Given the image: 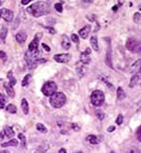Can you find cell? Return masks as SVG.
Listing matches in <instances>:
<instances>
[{
  "instance_id": "cell-19",
  "label": "cell",
  "mask_w": 141,
  "mask_h": 153,
  "mask_svg": "<svg viewBox=\"0 0 141 153\" xmlns=\"http://www.w3.org/2000/svg\"><path fill=\"white\" fill-rule=\"evenodd\" d=\"M90 44L92 45V47L95 51H98L99 50V45H98V39L96 36H93L92 38L90 39Z\"/></svg>"
},
{
  "instance_id": "cell-50",
  "label": "cell",
  "mask_w": 141,
  "mask_h": 153,
  "mask_svg": "<svg viewBox=\"0 0 141 153\" xmlns=\"http://www.w3.org/2000/svg\"><path fill=\"white\" fill-rule=\"evenodd\" d=\"M0 81H1V78H0Z\"/></svg>"
},
{
  "instance_id": "cell-5",
  "label": "cell",
  "mask_w": 141,
  "mask_h": 153,
  "mask_svg": "<svg viewBox=\"0 0 141 153\" xmlns=\"http://www.w3.org/2000/svg\"><path fill=\"white\" fill-rule=\"evenodd\" d=\"M126 46H127L128 50H130L132 52H138L141 49V42L139 41H137V39H129L127 42Z\"/></svg>"
},
{
  "instance_id": "cell-38",
  "label": "cell",
  "mask_w": 141,
  "mask_h": 153,
  "mask_svg": "<svg viewBox=\"0 0 141 153\" xmlns=\"http://www.w3.org/2000/svg\"><path fill=\"white\" fill-rule=\"evenodd\" d=\"M45 28H47V29L48 30V31H50V34H55V33H56V32H55V30H54L53 28H51V27H45Z\"/></svg>"
},
{
  "instance_id": "cell-22",
  "label": "cell",
  "mask_w": 141,
  "mask_h": 153,
  "mask_svg": "<svg viewBox=\"0 0 141 153\" xmlns=\"http://www.w3.org/2000/svg\"><path fill=\"white\" fill-rule=\"evenodd\" d=\"M126 97V94H125V92L123 91V89L119 87L117 89V98L119 100H123V99Z\"/></svg>"
},
{
  "instance_id": "cell-31",
  "label": "cell",
  "mask_w": 141,
  "mask_h": 153,
  "mask_svg": "<svg viewBox=\"0 0 141 153\" xmlns=\"http://www.w3.org/2000/svg\"><path fill=\"white\" fill-rule=\"evenodd\" d=\"M71 39L74 42H75V44H78V42H79V39H78V36L75 35V34H73V35L71 36Z\"/></svg>"
},
{
  "instance_id": "cell-41",
  "label": "cell",
  "mask_w": 141,
  "mask_h": 153,
  "mask_svg": "<svg viewBox=\"0 0 141 153\" xmlns=\"http://www.w3.org/2000/svg\"><path fill=\"white\" fill-rule=\"evenodd\" d=\"M4 105H5V102L2 101V100H0V109H3V108H4Z\"/></svg>"
},
{
  "instance_id": "cell-20",
  "label": "cell",
  "mask_w": 141,
  "mask_h": 153,
  "mask_svg": "<svg viewBox=\"0 0 141 153\" xmlns=\"http://www.w3.org/2000/svg\"><path fill=\"white\" fill-rule=\"evenodd\" d=\"M7 77L9 78V83H10V85H12L13 87L17 84V79H16L14 77V75H13V71H10L8 72V74H7Z\"/></svg>"
},
{
  "instance_id": "cell-24",
  "label": "cell",
  "mask_w": 141,
  "mask_h": 153,
  "mask_svg": "<svg viewBox=\"0 0 141 153\" xmlns=\"http://www.w3.org/2000/svg\"><path fill=\"white\" fill-rule=\"evenodd\" d=\"M139 79V75L138 74H135L132 76V78L130 79V88H133L134 86H135V84L137 83V81H138Z\"/></svg>"
},
{
  "instance_id": "cell-8",
  "label": "cell",
  "mask_w": 141,
  "mask_h": 153,
  "mask_svg": "<svg viewBox=\"0 0 141 153\" xmlns=\"http://www.w3.org/2000/svg\"><path fill=\"white\" fill-rule=\"evenodd\" d=\"M90 53H91L90 48H87L84 52L81 53V55H80V62L82 63L83 65H89L90 64V62H91Z\"/></svg>"
},
{
  "instance_id": "cell-46",
  "label": "cell",
  "mask_w": 141,
  "mask_h": 153,
  "mask_svg": "<svg viewBox=\"0 0 141 153\" xmlns=\"http://www.w3.org/2000/svg\"><path fill=\"white\" fill-rule=\"evenodd\" d=\"M138 9H139V10H141V5H139V6H138Z\"/></svg>"
},
{
  "instance_id": "cell-34",
  "label": "cell",
  "mask_w": 141,
  "mask_h": 153,
  "mask_svg": "<svg viewBox=\"0 0 141 153\" xmlns=\"http://www.w3.org/2000/svg\"><path fill=\"white\" fill-rule=\"evenodd\" d=\"M137 139H138V141L141 142V126L138 128V130H137Z\"/></svg>"
},
{
  "instance_id": "cell-15",
  "label": "cell",
  "mask_w": 141,
  "mask_h": 153,
  "mask_svg": "<svg viewBox=\"0 0 141 153\" xmlns=\"http://www.w3.org/2000/svg\"><path fill=\"white\" fill-rule=\"evenodd\" d=\"M3 134H4V136H6L7 138H12L15 136V132L13 130L12 127H10V126H5L4 130H3Z\"/></svg>"
},
{
  "instance_id": "cell-21",
  "label": "cell",
  "mask_w": 141,
  "mask_h": 153,
  "mask_svg": "<svg viewBox=\"0 0 141 153\" xmlns=\"http://www.w3.org/2000/svg\"><path fill=\"white\" fill-rule=\"evenodd\" d=\"M31 77H32L31 74H27V75L24 76L23 80H22V82H21V86H22V87H27V86L29 85V83H30Z\"/></svg>"
},
{
  "instance_id": "cell-23",
  "label": "cell",
  "mask_w": 141,
  "mask_h": 153,
  "mask_svg": "<svg viewBox=\"0 0 141 153\" xmlns=\"http://www.w3.org/2000/svg\"><path fill=\"white\" fill-rule=\"evenodd\" d=\"M7 34H8V29H7V27H5L4 26V27L1 28V31H0V39H1L3 42L5 41Z\"/></svg>"
},
{
  "instance_id": "cell-32",
  "label": "cell",
  "mask_w": 141,
  "mask_h": 153,
  "mask_svg": "<svg viewBox=\"0 0 141 153\" xmlns=\"http://www.w3.org/2000/svg\"><path fill=\"white\" fill-rule=\"evenodd\" d=\"M140 16H141V15L139 14V13H135V14H134V16H133L134 22H138L139 19H140Z\"/></svg>"
},
{
  "instance_id": "cell-36",
  "label": "cell",
  "mask_w": 141,
  "mask_h": 153,
  "mask_svg": "<svg viewBox=\"0 0 141 153\" xmlns=\"http://www.w3.org/2000/svg\"><path fill=\"white\" fill-rule=\"evenodd\" d=\"M42 46H43V47H44V49H45V51H47V52H50V46H48V45H47V44H42Z\"/></svg>"
},
{
  "instance_id": "cell-27",
  "label": "cell",
  "mask_w": 141,
  "mask_h": 153,
  "mask_svg": "<svg viewBox=\"0 0 141 153\" xmlns=\"http://www.w3.org/2000/svg\"><path fill=\"white\" fill-rule=\"evenodd\" d=\"M6 110H7L10 114H16V113H17V107H16L14 104H9Z\"/></svg>"
},
{
  "instance_id": "cell-18",
  "label": "cell",
  "mask_w": 141,
  "mask_h": 153,
  "mask_svg": "<svg viewBox=\"0 0 141 153\" xmlns=\"http://www.w3.org/2000/svg\"><path fill=\"white\" fill-rule=\"evenodd\" d=\"M21 109H22V112L24 113V115H27L29 113V105L25 98H22L21 100Z\"/></svg>"
},
{
  "instance_id": "cell-25",
  "label": "cell",
  "mask_w": 141,
  "mask_h": 153,
  "mask_svg": "<svg viewBox=\"0 0 141 153\" xmlns=\"http://www.w3.org/2000/svg\"><path fill=\"white\" fill-rule=\"evenodd\" d=\"M18 137L19 139V141H21V147H24V146L26 145V138H25V136L22 134V133H19Z\"/></svg>"
},
{
  "instance_id": "cell-3",
  "label": "cell",
  "mask_w": 141,
  "mask_h": 153,
  "mask_svg": "<svg viewBox=\"0 0 141 153\" xmlns=\"http://www.w3.org/2000/svg\"><path fill=\"white\" fill-rule=\"evenodd\" d=\"M91 102L94 106L100 107L104 102V94L101 91H99V90L94 91L91 94Z\"/></svg>"
},
{
  "instance_id": "cell-13",
  "label": "cell",
  "mask_w": 141,
  "mask_h": 153,
  "mask_svg": "<svg viewBox=\"0 0 141 153\" xmlns=\"http://www.w3.org/2000/svg\"><path fill=\"white\" fill-rule=\"evenodd\" d=\"M4 88L7 92V94L10 96V97H14L15 96V91L13 89V86L10 85V83H4Z\"/></svg>"
},
{
  "instance_id": "cell-29",
  "label": "cell",
  "mask_w": 141,
  "mask_h": 153,
  "mask_svg": "<svg viewBox=\"0 0 141 153\" xmlns=\"http://www.w3.org/2000/svg\"><path fill=\"white\" fill-rule=\"evenodd\" d=\"M54 8L58 13L63 12V6H62V3H56V4L54 5Z\"/></svg>"
},
{
  "instance_id": "cell-35",
  "label": "cell",
  "mask_w": 141,
  "mask_h": 153,
  "mask_svg": "<svg viewBox=\"0 0 141 153\" xmlns=\"http://www.w3.org/2000/svg\"><path fill=\"white\" fill-rule=\"evenodd\" d=\"M141 64V60H137V61L135 62V63H134V64L132 66V69H133L134 68H136V66H139Z\"/></svg>"
},
{
  "instance_id": "cell-45",
  "label": "cell",
  "mask_w": 141,
  "mask_h": 153,
  "mask_svg": "<svg viewBox=\"0 0 141 153\" xmlns=\"http://www.w3.org/2000/svg\"><path fill=\"white\" fill-rule=\"evenodd\" d=\"M84 2H87V3H91V2H93V0H83Z\"/></svg>"
},
{
  "instance_id": "cell-9",
  "label": "cell",
  "mask_w": 141,
  "mask_h": 153,
  "mask_svg": "<svg viewBox=\"0 0 141 153\" xmlns=\"http://www.w3.org/2000/svg\"><path fill=\"white\" fill-rule=\"evenodd\" d=\"M1 16L4 18L5 21L10 22L13 20V18H14V13L10 10L7 9H2L1 10Z\"/></svg>"
},
{
  "instance_id": "cell-1",
  "label": "cell",
  "mask_w": 141,
  "mask_h": 153,
  "mask_svg": "<svg viewBox=\"0 0 141 153\" xmlns=\"http://www.w3.org/2000/svg\"><path fill=\"white\" fill-rule=\"evenodd\" d=\"M48 11V4L45 2H37L29 6L27 8V12L30 15L34 16L35 18H39L45 15Z\"/></svg>"
},
{
  "instance_id": "cell-10",
  "label": "cell",
  "mask_w": 141,
  "mask_h": 153,
  "mask_svg": "<svg viewBox=\"0 0 141 153\" xmlns=\"http://www.w3.org/2000/svg\"><path fill=\"white\" fill-rule=\"evenodd\" d=\"M91 31V27L90 25H86L84 26L83 28H81L79 30V32H78V34H79V36L81 37L82 39H86L88 36H89V33Z\"/></svg>"
},
{
  "instance_id": "cell-42",
  "label": "cell",
  "mask_w": 141,
  "mask_h": 153,
  "mask_svg": "<svg viewBox=\"0 0 141 153\" xmlns=\"http://www.w3.org/2000/svg\"><path fill=\"white\" fill-rule=\"evenodd\" d=\"M0 100H2V101H4V102H6V98L3 96L2 94H0Z\"/></svg>"
},
{
  "instance_id": "cell-2",
  "label": "cell",
  "mask_w": 141,
  "mask_h": 153,
  "mask_svg": "<svg viewBox=\"0 0 141 153\" xmlns=\"http://www.w3.org/2000/svg\"><path fill=\"white\" fill-rule=\"evenodd\" d=\"M66 95H65L63 92H55L53 94L50 95V103L52 107L54 108H61L63 107L66 103Z\"/></svg>"
},
{
  "instance_id": "cell-49",
  "label": "cell",
  "mask_w": 141,
  "mask_h": 153,
  "mask_svg": "<svg viewBox=\"0 0 141 153\" xmlns=\"http://www.w3.org/2000/svg\"><path fill=\"white\" fill-rule=\"evenodd\" d=\"M1 5H2V2H1V1H0V6H1Z\"/></svg>"
},
{
  "instance_id": "cell-14",
  "label": "cell",
  "mask_w": 141,
  "mask_h": 153,
  "mask_svg": "<svg viewBox=\"0 0 141 153\" xmlns=\"http://www.w3.org/2000/svg\"><path fill=\"white\" fill-rule=\"evenodd\" d=\"M111 47L109 46L108 47V50H107V52H106V65L109 66V68H113V65H112V59H111Z\"/></svg>"
},
{
  "instance_id": "cell-47",
  "label": "cell",
  "mask_w": 141,
  "mask_h": 153,
  "mask_svg": "<svg viewBox=\"0 0 141 153\" xmlns=\"http://www.w3.org/2000/svg\"><path fill=\"white\" fill-rule=\"evenodd\" d=\"M0 18H1V10H0Z\"/></svg>"
},
{
  "instance_id": "cell-44",
  "label": "cell",
  "mask_w": 141,
  "mask_h": 153,
  "mask_svg": "<svg viewBox=\"0 0 141 153\" xmlns=\"http://www.w3.org/2000/svg\"><path fill=\"white\" fill-rule=\"evenodd\" d=\"M117 8H118V7H117V6H114V7L112 8V10H113V11H114V12H116V11H117V10H118Z\"/></svg>"
},
{
  "instance_id": "cell-30",
  "label": "cell",
  "mask_w": 141,
  "mask_h": 153,
  "mask_svg": "<svg viewBox=\"0 0 141 153\" xmlns=\"http://www.w3.org/2000/svg\"><path fill=\"white\" fill-rule=\"evenodd\" d=\"M123 121H124V118H123V116L122 115H119L117 117V118H116V123L118 124V125H121L123 123Z\"/></svg>"
},
{
  "instance_id": "cell-33",
  "label": "cell",
  "mask_w": 141,
  "mask_h": 153,
  "mask_svg": "<svg viewBox=\"0 0 141 153\" xmlns=\"http://www.w3.org/2000/svg\"><path fill=\"white\" fill-rule=\"evenodd\" d=\"M72 128H73L74 131H79V130H80V127H79V126H78L77 124H75V123L72 124Z\"/></svg>"
},
{
  "instance_id": "cell-26",
  "label": "cell",
  "mask_w": 141,
  "mask_h": 153,
  "mask_svg": "<svg viewBox=\"0 0 141 153\" xmlns=\"http://www.w3.org/2000/svg\"><path fill=\"white\" fill-rule=\"evenodd\" d=\"M36 128H37V130L39 132H42V133H47V127H45V126L43 123H37V125H36Z\"/></svg>"
},
{
  "instance_id": "cell-43",
  "label": "cell",
  "mask_w": 141,
  "mask_h": 153,
  "mask_svg": "<svg viewBox=\"0 0 141 153\" xmlns=\"http://www.w3.org/2000/svg\"><path fill=\"white\" fill-rule=\"evenodd\" d=\"M67 152V150L66 149H64V148H61L60 150H59V153H66Z\"/></svg>"
},
{
  "instance_id": "cell-6",
  "label": "cell",
  "mask_w": 141,
  "mask_h": 153,
  "mask_svg": "<svg viewBox=\"0 0 141 153\" xmlns=\"http://www.w3.org/2000/svg\"><path fill=\"white\" fill-rule=\"evenodd\" d=\"M42 33H38L36 34L34 39H32L30 44L28 46V51L29 52H37L39 51V39L42 38Z\"/></svg>"
},
{
  "instance_id": "cell-4",
  "label": "cell",
  "mask_w": 141,
  "mask_h": 153,
  "mask_svg": "<svg viewBox=\"0 0 141 153\" xmlns=\"http://www.w3.org/2000/svg\"><path fill=\"white\" fill-rule=\"evenodd\" d=\"M57 91V85L53 81H48L45 83L42 88V92L45 96H50Z\"/></svg>"
},
{
  "instance_id": "cell-11",
  "label": "cell",
  "mask_w": 141,
  "mask_h": 153,
  "mask_svg": "<svg viewBox=\"0 0 141 153\" xmlns=\"http://www.w3.org/2000/svg\"><path fill=\"white\" fill-rule=\"evenodd\" d=\"M26 39H27V35H26L25 32H18L17 35H16V39L18 44H24L26 42Z\"/></svg>"
},
{
  "instance_id": "cell-39",
  "label": "cell",
  "mask_w": 141,
  "mask_h": 153,
  "mask_svg": "<svg viewBox=\"0 0 141 153\" xmlns=\"http://www.w3.org/2000/svg\"><path fill=\"white\" fill-rule=\"evenodd\" d=\"M114 130H115V126H109L107 128V132H113Z\"/></svg>"
},
{
  "instance_id": "cell-37",
  "label": "cell",
  "mask_w": 141,
  "mask_h": 153,
  "mask_svg": "<svg viewBox=\"0 0 141 153\" xmlns=\"http://www.w3.org/2000/svg\"><path fill=\"white\" fill-rule=\"evenodd\" d=\"M31 1H33V0H21V4L22 5H27L28 3H30Z\"/></svg>"
},
{
  "instance_id": "cell-7",
  "label": "cell",
  "mask_w": 141,
  "mask_h": 153,
  "mask_svg": "<svg viewBox=\"0 0 141 153\" xmlns=\"http://www.w3.org/2000/svg\"><path fill=\"white\" fill-rule=\"evenodd\" d=\"M53 59L57 63H60V64H66L71 60V55L67 54V53H65V54H56L54 55Z\"/></svg>"
},
{
  "instance_id": "cell-28",
  "label": "cell",
  "mask_w": 141,
  "mask_h": 153,
  "mask_svg": "<svg viewBox=\"0 0 141 153\" xmlns=\"http://www.w3.org/2000/svg\"><path fill=\"white\" fill-rule=\"evenodd\" d=\"M96 116L98 117V118L101 119V121H103V119L104 118V117H106L103 111H101V110H97V111H96Z\"/></svg>"
},
{
  "instance_id": "cell-40",
  "label": "cell",
  "mask_w": 141,
  "mask_h": 153,
  "mask_svg": "<svg viewBox=\"0 0 141 153\" xmlns=\"http://www.w3.org/2000/svg\"><path fill=\"white\" fill-rule=\"evenodd\" d=\"M0 58H4L6 59V53L4 51H0Z\"/></svg>"
},
{
  "instance_id": "cell-17",
  "label": "cell",
  "mask_w": 141,
  "mask_h": 153,
  "mask_svg": "<svg viewBox=\"0 0 141 153\" xmlns=\"http://www.w3.org/2000/svg\"><path fill=\"white\" fill-rule=\"evenodd\" d=\"M18 145V142L17 139H12L7 142L1 144V147H8V146H17Z\"/></svg>"
},
{
  "instance_id": "cell-16",
  "label": "cell",
  "mask_w": 141,
  "mask_h": 153,
  "mask_svg": "<svg viewBox=\"0 0 141 153\" xmlns=\"http://www.w3.org/2000/svg\"><path fill=\"white\" fill-rule=\"evenodd\" d=\"M86 141L88 142H90L91 145H98V144H100L99 138H98L97 136H95V135H89L86 138Z\"/></svg>"
},
{
  "instance_id": "cell-12",
  "label": "cell",
  "mask_w": 141,
  "mask_h": 153,
  "mask_svg": "<svg viewBox=\"0 0 141 153\" xmlns=\"http://www.w3.org/2000/svg\"><path fill=\"white\" fill-rule=\"evenodd\" d=\"M61 44H62V47H63L65 50H68V49L71 47V41L67 35H63V37H62Z\"/></svg>"
},
{
  "instance_id": "cell-48",
  "label": "cell",
  "mask_w": 141,
  "mask_h": 153,
  "mask_svg": "<svg viewBox=\"0 0 141 153\" xmlns=\"http://www.w3.org/2000/svg\"><path fill=\"white\" fill-rule=\"evenodd\" d=\"M139 72L141 73V66H140V68H139Z\"/></svg>"
}]
</instances>
